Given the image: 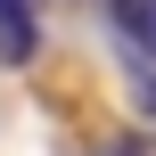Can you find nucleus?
Returning a JSON list of instances; mask_svg holds the SVG:
<instances>
[{"label":"nucleus","instance_id":"obj_1","mask_svg":"<svg viewBox=\"0 0 156 156\" xmlns=\"http://www.w3.org/2000/svg\"><path fill=\"white\" fill-rule=\"evenodd\" d=\"M41 58V16L33 0H0V66H33Z\"/></svg>","mask_w":156,"mask_h":156},{"label":"nucleus","instance_id":"obj_2","mask_svg":"<svg viewBox=\"0 0 156 156\" xmlns=\"http://www.w3.org/2000/svg\"><path fill=\"white\" fill-rule=\"evenodd\" d=\"M115 16H123L132 49H148V58H156V0H132V8H115Z\"/></svg>","mask_w":156,"mask_h":156},{"label":"nucleus","instance_id":"obj_3","mask_svg":"<svg viewBox=\"0 0 156 156\" xmlns=\"http://www.w3.org/2000/svg\"><path fill=\"white\" fill-rule=\"evenodd\" d=\"M107 156H148V140H115V148H107Z\"/></svg>","mask_w":156,"mask_h":156},{"label":"nucleus","instance_id":"obj_4","mask_svg":"<svg viewBox=\"0 0 156 156\" xmlns=\"http://www.w3.org/2000/svg\"><path fill=\"white\" fill-rule=\"evenodd\" d=\"M115 8H132V0H115Z\"/></svg>","mask_w":156,"mask_h":156}]
</instances>
